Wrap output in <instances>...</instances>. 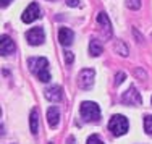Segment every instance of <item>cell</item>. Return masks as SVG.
<instances>
[{
    "instance_id": "cell-1",
    "label": "cell",
    "mask_w": 152,
    "mask_h": 144,
    "mask_svg": "<svg viewBox=\"0 0 152 144\" xmlns=\"http://www.w3.org/2000/svg\"><path fill=\"white\" fill-rule=\"evenodd\" d=\"M28 67L32 73L37 76V80L42 83L50 81V71H49V60L45 57H31L28 58Z\"/></svg>"
},
{
    "instance_id": "cell-2",
    "label": "cell",
    "mask_w": 152,
    "mask_h": 144,
    "mask_svg": "<svg viewBox=\"0 0 152 144\" xmlns=\"http://www.w3.org/2000/svg\"><path fill=\"white\" fill-rule=\"evenodd\" d=\"M79 113H81L83 120L91 123V121H99L100 118V109L96 102H89V100H84L79 107Z\"/></svg>"
},
{
    "instance_id": "cell-3",
    "label": "cell",
    "mask_w": 152,
    "mask_h": 144,
    "mask_svg": "<svg viewBox=\"0 0 152 144\" xmlns=\"http://www.w3.org/2000/svg\"><path fill=\"white\" fill-rule=\"evenodd\" d=\"M128 120H126L123 115H113L108 121V129L113 133L115 136H123L128 131Z\"/></svg>"
},
{
    "instance_id": "cell-4",
    "label": "cell",
    "mask_w": 152,
    "mask_h": 144,
    "mask_svg": "<svg viewBox=\"0 0 152 144\" xmlns=\"http://www.w3.org/2000/svg\"><path fill=\"white\" fill-rule=\"evenodd\" d=\"M94 76H96V71L91 70V68H84V70L79 71V75H78L79 89H84V91L91 89L92 84H94Z\"/></svg>"
},
{
    "instance_id": "cell-5",
    "label": "cell",
    "mask_w": 152,
    "mask_h": 144,
    "mask_svg": "<svg viewBox=\"0 0 152 144\" xmlns=\"http://www.w3.org/2000/svg\"><path fill=\"white\" fill-rule=\"evenodd\" d=\"M121 102L126 104V105H141L142 104V99H141V94L137 92V89L134 86H129L121 96Z\"/></svg>"
},
{
    "instance_id": "cell-6",
    "label": "cell",
    "mask_w": 152,
    "mask_h": 144,
    "mask_svg": "<svg viewBox=\"0 0 152 144\" xmlns=\"http://www.w3.org/2000/svg\"><path fill=\"white\" fill-rule=\"evenodd\" d=\"M44 39H45V32L41 26H36V28H32V29H29L26 32V41H28V44H31V45L44 44Z\"/></svg>"
},
{
    "instance_id": "cell-7",
    "label": "cell",
    "mask_w": 152,
    "mask_h": 144,
    "mask_svg": "<svg viewBox=\"0 0 152 144\" xmlns=\"http://www.w3.org/2000/svg\"><path fill=\"white\" fill-rule=\"evenodd\" d=\"M42 15H41V8H39V5L36 2H32L28 5V8L23 12V15H21V20H23V23H32V21L39 20Z\"/></svg>"
},
{
    "instance_id": "cell-8",
    "label": "cell",
    "mask_w": 152,
    "mask_h": 144,
    "mask_svg": "<svg viewBox=\"0 0 152 144\" xmlns=\"http://www.w3.org/2000/svg\"><path fill=\"white\" fill-rule=\"evenodd\" d=\"M44 96L47 100H50V102H60L61 97H63V88L58 84L55 86H49V88L44 91Z\"/></svg>"
},
{
    "instance_id": "cell-9",
    "label": "cell",
    "mask_w": 152,
    "mask_h": 144,
    "mask_svg": "<svg viewBox=\"0 0 152 144\" xmlns=\"http://www.w3.org/2000/svg\"><path fill=\"white\" fill-rule=\"evenodd\" d=\"M97 23L100 24V28H102V32L105 34V37L110 39V37H112V23H110L108 16H107L104 12H100L99 15H97Z\"/></svg>"
},
{
    "instance_id": "cell-10",
    "label": "cell",
    "mask_w": 152,
    "mask_h": 144,
    "mask_svg": "<svg viewBox=\"0 0 152 144\" xmlns=\"http://www.w3.org/2000/svg\"><path fill=\"white\" fill-rule=\"evenodd\" d=\"M73 39H75V34H73V31H71L70 28H60V31H58V42L63 45V47L71 45Z\"/></svg>"
},
{
    "instance_id": "cell-11",
    "label": "cell",
    "mask_w": 152,
    "mask_h": 144,
    "mask_svg": "<svg viewBox=\"0 0 152 144\" xmlns=\"http://www.w3.org/2000/svg\"><path fill=\"white\" fill-rule=\"evenodd\" d=\"M58 121H60V110H58V107L53 105L47 110V123L53 129V128L58 126Z\"/></svg>"
},
{
    "instance_id": "cell-12",
    "label": "cell",
    "mask_w": 152,
    "mask_h": 144,
    "mask_svg": "<svg viewBox=\"0 0 152 144\" xmlns=\"http://www.w3.org/2000/svg\"><path fill=\"white\" fill-rule=\"evenodd\" d=\"M15 52V42L12 41V37L7 34L2 36V55L3 57H8Z\"/></svg>"
},
{
    "instance_id": "cell-13",
    "label": "cell",
    "mask_w": 152,
    "mask_h": 144,
    "mask_svg": "<svg viewBox=\"0 0 152 144\" xmlns=\"http://www.w3.org/2000/svg\"><path fill=\"white\" fill-rule=\"evenodd\" d=\"M29 129L32 134H37L39 129V115H37V109H32L31 115H29Z\"/></svg>"
},
{
    "instance_id": "cell-14",
    "label": "cell",
    "mask_w": 152,
    "mask_h": 144,
    "mask_svg": "<svg viewBox=\"0 0 152 144\" xmlns=\"http://www.w3.org/2000/svg\"><path fill=\"white\" fill-rule=\"evenodd\" d=\"M102 52H104V47H102V44H100V41L91 39V42H89V53H91L92 57H99Z\"/></svg>"
},
{
    "instance_id": "cell-15",
    "label": "cell",
    "mask_w": 152,
    "mask_h": 144,
    "mask_svg": "<svg viewBox=\"0 0 152 144\" xmlns=\"http://www.w3.org/2000/svg\"><path fill=\"white\" fill-rule=\"evenodd\" d=\"M115 50H117L118 53H120L121 57H126L128 55V47H126V44L123 41H118V42H115Z\"/></svg>"
},
{
    "instance_id": "cell-16",
    "label": "cell",
    "mask_w": 152,
    "mask_h": 144,
    "mask_svg": "<svg viewBox=\"0 0 152 144\" xmlns=\"http://www.w3.org/2000/svg\"><path fill=\"white\" fill-rule=\"evenodd\" d=\"M144 129H146V133L152 134V115H146L144 117Z\"/></svg>"
},
{
    "instance_id": "cell-17",
    "label": "cell",
    "mask_w": 152,
    "mask_h": 144,
    "mask_svg": "<svg viewBox=\"0 0 152 144\" xmlns=\"http://www.w3.org/2000/svg\"><path fill=\"white\" fill-rule=\"evenodd\" d=\"M126 7L129 10H139L141 8V0H126Z\"/></svg>"
},
{
    "instance_id": "cell-18",
    "label": "cell",
    "mask_w": 152,
    "mask_h": 144,
    "mask_svg": "<svg viewBox=\"0 0 152 144\" xmlns=\"http://www.w3.org/2000/svg\"><path fill=\"white\" fill-rule=\"evenodd\" d=\"M86 144H104L102 141H100V138L97 134H92V136H89L88 138V143Z\"/></svg>"
},
{
    "instance_id": "cell-19",
    "label": "cell",
    "mask_w": 152,
    "mask_h": 144,
    "mask_svg": "<svg viewBox=\"0 0 152 144\" xmlns=\"http://www.w3.org/2000/svg\"><path fill=\"white\" fill-rule=\"evenodd\" d=\"M126 75L123 73V71H120V73H117V76H115V86H120L123 81H125Z\"/></svg>"
},
{
    "instance_id": "cell-20",
    "label": "cell",
    "mask_w": 152,
    "mask_h": 144,
    "mask_svg": "<svg viewBox=\"0 0 152 144\" xmlns=\"http://www.w3.org/2000/svg\"><path fill=\"white\" fill-rule=\"evenodd\" d=\"M73 60H75L73 52H65V62H66V65H71V63H73Z\"/></svg>"
},
{
    "instance_id": "cell-21",
    "label": "cell",
    "mask_w": 152,
    "mask_h": 144,
    "mask_svg": "<svg viewBox=\"0 0 152 144\" xmlns=\"http://www.w3.org/2000/svg\"><path fill=\"white\" fill-rule=\"evenodd\" d=\"M65 2L70 7H79V0H65Z\"/></svg>"
},
{
    "instance_id": "cell-22",
    "label": "cell",
    "mask_w": 152,
    "mask_h": 144,
    "mask_svg": "<svg viewBox=\"0 0 152 144\" xmlns=\"http://www.w3.org/2000/svg\"><path fill=\"white\" fill-rule=\"evenodd\" d=\"M136 75H137V76H141V78H142V80H144V78L147 76V75H146V71H142V70H141V68H136Z\"/></svg>"
},
{
    "instance_id": "cell-23",
    "label": "cell",
    "mask_w": 152,
    "mask_h": 144,
    "mask_svg": "<svg viewBox=\"0 0 152 144\" xmlns=\"http://www.w3.org/2000/svg\"><path fill=\"white\" fill-rule=\"evenodd\" d=\"M12 2H13V0H2V8H7Z\"/></svg>"
},
{
    "instance_id": "cell-24",
    "label": "cell",
    "mask_w": 152,
    "mask_h": 144,
    "mask_svg": "<svg viewBox=\"0 0 152 144\" xmlns=\"http://www.w3.org/2000/svg\"><path fill=\"white\" fill-rule=\"evenodd\" d=\"M68 144H75V136H70V138H68Z\"/></svg>"
}]
</instances>
